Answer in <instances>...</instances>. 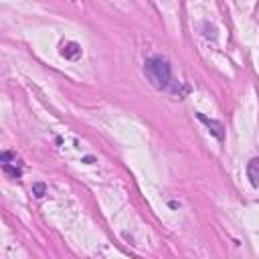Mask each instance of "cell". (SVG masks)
I'll use <instances>...</instances> for the list:
<instances>
[{
	"instance_id": "6da1fadb",
	"label": "cell",
	"mask_w": 259,
	"mask_h": 259,
	"mask_svg": "<svg viewBox=\"0 0 259 259\" xmlns=\"http://www.w3.org/2000/svg\"><path fill=\"white\" fill-rule=\"evenodd\" d=\"M144 75L152 83V87H156L160 91L170 87L172 69H170V63L164 57H160V55H154V57H148L146 59V63H144Z\"/></svg>"
},
{
	"instance_id": "7a4b0ae2",
	"label": "cell",
	"mask_w": 259,
	"mask_h": 259,
	"mask_svg": "<svg viewBox=\"0 0 259 259\" xmlns=\"http://www.w3.org/2000/svg\"><path fill=\"white\" fill-rule=\"evenodd\" d=\"M0 162H2V170H4L10 178L18 180V178L22 176V162H20V158H18L14 152L4 150V152L0 154Z\"/></svg>"
},
{
	"instance_id": "3957f363",
	"label": "cell",
	"mask_w": 259,
	"mask_h": 259,
	"mask_svg": "<svg viewBox=\"0 0 259 259\" xmlns=\"http://www.w3.org/2000/svg\"><path fill=\"white\" fill-rule=\"evenodd\" d=\"M196 117H198V119H200V121H202V123L208 127V132H210V134H212L217 140H223V138H225V132H223V123H221V121L208 119L204 113H196Z\"/></svg>"
},
{
	"instance_id": "277c9868",
	"label": "cell",
	"mask_w": 259,
	"mask_h": 259,
	"mask_svg": "<svg viewBox=\"0 0 259 259\" xmlns=\"http://www.w3.org/2000/svg\"><path fill=\"white\" fill-rule=\"evenodd\" d=\"M247 176L253 186H259V158H251L247 164Z\"/></svg>"
},
{
	"instance_id": "5b68a950",
	"label": "cell",
	"mask_w": 259,
	"mask_h": 259,
	"mask_svg": "<svg viewBox=\"0 0 259 259\" xmlns=\"http://www.w3.org/2000/svg\"><path fill=\"white\" fill-rule=\"evenodd\" d=\"M61 55H63L65 59H77V57L81 55V47H79L77 42H65L63 49H61Z\"/></svg>"
},
{
	"instance_id": "8992f818",
	"label": "cell",
	"mask_w": 259,
	"mask_h": 259,
	"mask_svg": "<svg viewBox=\"0 0 259 259\" xmlns=\"http://www.w3.org/2000/svg\"><path fill=\"white\" fill-rule=\"evenodd\" d=\"M32 194H34L36 198L45 196V194H47V186H45V182H34V184H32Z\"/></svg>"
}]
</instances>
